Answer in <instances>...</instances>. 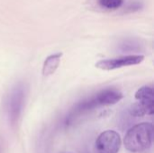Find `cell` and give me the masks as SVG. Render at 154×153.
<instances>
[{
	"instance_id": "cell-1",
	"label": "cell",
	"mask_w": 154,
	"mask_h": 153,
	"mask_svg": "<svg viewBox=\"0 0 154 153\" xmlns=\"http://www.w3.org/2000/svg\"><path fill=\"white\" fill-rule=\"evenodd\" d=\"M29 93L26 82L19 81L11 87L4 102V110L10 126L15 127L23 113Z\"/></svg>"
},
{
	"instance_id": "cell-12",
	"label": "cell",
	"mask_w": 154,
	"mask_h": 153,
	"mask_svg": "<svg viewBox=\"0 0 154 153\" xmlns=\"http://www.w3.org/2000/svg\"><path fill=\"white\" fill-rule=\"evenodd\" d=\"M3 152V147H2V142L0 140V153Z\"/></svg>"
},
{
	"instance_id": "cell-5",
	"label": "cell",
	"mask_w": 154,
	"mask_h": 153,
	"mask_svg": "<svg viewBox=\"0 0 154 153\" xmlns=\"http://www.w3.org/2000/svg\"><path fill=\"white\" fill-rule=\"evenodd\" d=\"M97 107H99V106L94 96L78 102L76 105H74V106L68 113L66 116V120H65V124L67 126L73 124L82 116L92 112Z\"/></svg>"
},
{
	"instance_id": "cell-2",
	"label": "cell",
	"mask_w": 154,
	"mask_h": 153,
	"mask_svg": "<svg viewBox=\"0 0 154 153\" xmlns=\"http://www.w3.org/2000/svg\"><path fill=\"white\" fill-rule=\"evenodd\" d=\"M152 124L141 123L133 126L127 132L124 139V143L126 150L131 152H143L152 147Z\"/></svg>"
},
{
	"instance_id": "cell-6",
	"label": "cell",
	"mask_w": 154,
	"mask_h": 153,
	"mask_svg": "<svg viewBox=\"0 0 154 153\" xmlns=\"http://www.w3.org/2000/svg\"><path fill=\"white\" fill-rule=\"evenodd\" d=\"M95 98L100 106H113L118 103L123 97L124 95L121 91H119L116 88H105L95 94Z\"/></svg>"
},
{
	"instance_id": "cell-7",
	"label": "cell",
	"mask_w": 154,
	"mask_h": 153,
	"mask_svg": "<svg viewBox=\"0 0 154 153\" xmlns=\"http://www.w3.org/2000/svg\"><path fill=\"white\" fill-rule=\"evenodd\" d=\"M134 97L139 103L154 111V90L152 87L151 86L141 87L135 92Z\"/></svg>"
},
{
	"instance_id": "cell-8",
	"label": "cell",
	"mask_w": 154,
	"mask_h": 153,
	"mask_svg": "<svg viewBox=\"0 0 154 153\" xmlns=\"http://www.w3.org/2000/svg\"><path fill=\"white\" fill-rule=\"evenodd\" d=\"M62 55H63L62 52H57L48 56L45 59L42 65V75L44 77H49L55 73L56 69H58L60 63Z\"/></svg>"
},
{
	"instance_id": "cell-10",
	"label": "cell",
	"mask_w": 154,
	"mask_h": 153,
	"mask_svg": "<svg viewBox=\"0 0 154 153\" xmlns=\"http://www.w3.org/2000/svg\"><path fill=\"white\" fill-rule=\"evenodd\" d=\"M97 4L106 11H116L124 5L125 0H97Z\"/></svg>"
},
{
	"instance_id": "cell-9",
	"label": "cell",
	"mask_w": 154,
	"mask_h": 153,
	"mask_svg": "<svg viewBox=\"0 0 154 153\" xmlns=\"http://www.w3.org/2000/svg\"><path fill=\"white\" fill-rule=\"evenodd\" d=\"M154 111L149 109L148 107H146L145 106L142 105L139 102H136L134 104H133L130 107H129V114L132 116L134 117H143L144 115H152Z\"/></svg>"
},
{
	"instance_id": "cell-4",
	"label": "cell",
	"mask_w": 154,
	"mask_h": 153,
	"mask_svg": "<svg viewBox=\"0 0 154 153\" xmlns=\"http://www.w3.org/2000/svg\"><path fill=\"white\" fill-rule=\"evenodd\" d=\"M121 143L120 135L113 130H107L98 135L95 145L98 153H117Z\"/></svg>"
},
{
	"instance_id": "cell-3",
	"label": "cell",
	"mask_w": 154,
	"mask_h": 153,
	"mask_svg": "<svg viewBox=\"0 0 154 153\" xmlns=\"http://www.w3.org/2000/svg\"><path fill=\"white\" fill-rule=\"evenodd\" d=\"M144 60L143 55H125L113 59L100 60L96 63V68L102 70H114L124 67L138 65Z\"/></svg>"
},
{
	"instance_id": "cell-11",
	"label": "cell",
	"mask_w": 154,
	"mask_h": 153,
	"mask_svg": "<svg viewBox=\"0 0 154 153\" xmlns=\"http://www.w3.org/2000/svg\"><path fill=\"white\" fill-rule=\"evenodd\" d=\"M120 49L122 51H134L141 49V45L134 40H125L121 43Z\"/></svg>"
}]
</instances>
